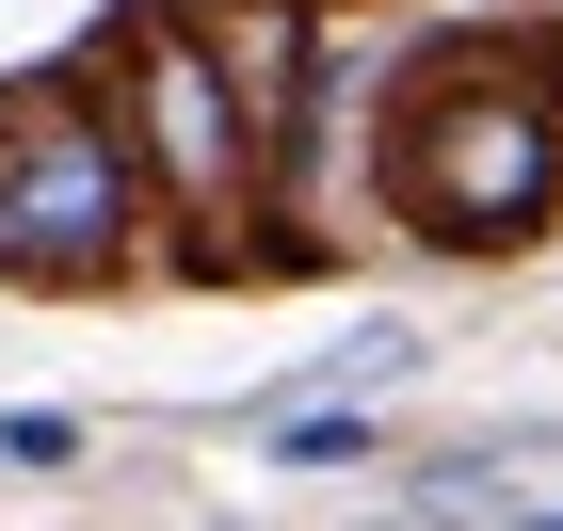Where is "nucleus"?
<instances>
[{
  "mask_svg": "<svg viewBox=\"0 0 563 531\" xmlns=\"http://www.w3.org/2000/svg\"><path fill=\"white\" fill-rule=\"evenodd\" d=\"M563 210V97H531V65L499 48H434L387 113V225L434 258H516Z\"/></svg>",
  "mask_w": 563,
  "mask_h": 531,
  "instance_id": "1",
  "label": "nucleus"
},
{
  "mask_svg": "<svg viewBox=\"0 0 563 531\" xmlns=\"http://www.w3.org/2000/svg\"><path fill=\"white\" fill-rule=\"evenodd\" d=\"M113 145H130V193H162L177 225H194V274H242V242L225 225L258 210L274 177H258V130L225 113V65H210V33L194 16H130L113 33Z\"/></svg>",
  "mask_w": 563,
  "mask_h": 531,
  "instance_id": "2",
  "label": "nucleus"
},
{
  "mask_svg": "<svg viewBox=\"0 0 563 531\" xmlns=\"http://www.w3.org/2000/svg\"><path fill=\"white\" fill-rule=\"evenodd\" d=\"M130 145H113V113L65 81H33L16 113H0V274H48V290H81V274H130Z\"/></svg>",
  "mask_w": 563,
  "mask_h": 531,
  "instance_id": "3",
  "label": "nucleus"
},
{
  "mask_svg": "<svg viewBox=\"0 0 563 531\" xmlns=\"http://www.w3.org/2000/svg\"><path fill=\"white\" fill-rule=\"evenodd\" d=\"M258 451H274V467H371V451H387V419H371V402H274Z\"/></svg>",
  "mask_w": 563,
  "mask_h": 531,
  "instance_id": "4",
  "label": "nucleus"
},
{
  "mask_svg": "<svg viewBox=\"0 0 563 531\" xmlns=\"http://www.w3.org/2000/svg\"><path fill=\"white\" fill-rule=\"evenodd\" d=\"M0 467H81V419H48V402H16V419H0Z\"/></svg>",
  "mask_w": 563,
  "mask_h": 531,
  "instance_id": "5",
  "label": "nucleus"
},
{
  "mask_svg": "<svg viewBox=\"0 0 563 531\" xmlns=\"http://www.w3.org/2000/svg\"><path fill=\"white\" fill-rule=\"evenodd\" d=\"M499 531H563V499H516V516H499Z\"/></svg>",
  "mask_w": 563,
  "mask_h": 531,
  "instance_id": "6",
  "label": "nucleus"
},
{
  "mask_svg": "<svg viewBox=\"0 0 563 531\" xmlns=\"http://www.w3.org/2000/svg\"><path fill=\"white\" fill-rule=\"evenodd\" d=\"M210 531H225V516H210Z\"/></svg>",
  "mask_w": 563,
  "mask_h": 531,
  "instance_id": "7",
  "label": "nucleus"
}]
</instances>
